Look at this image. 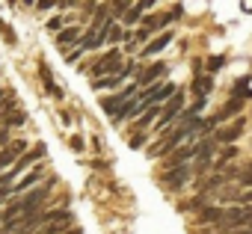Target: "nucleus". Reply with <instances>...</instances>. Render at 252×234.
I'll list each match as a JSON object with an SVG mask.
<instances>
[{
    "instance_id": "obj_1",
    "label": "nucleus",
    "mask_w": 252,
    "mask_h": 234,
    "mask_svg": "<svg viewBox=\"0 0 252 234\" xmlns=\"http://www.w3.org/2000/svg\"><path fill=\"white\" fill-rule=\"evenodd\" d=\"M181 110H184V95H181V92H175V95L169 98V104L160 110V125H158V131H166V125H169V122L181 119Z\"/></svg>"
},
{
    "instance_id": "obj_2",
    "label": "nucleus",
    "mask_w": 252,
    "mask_h": 234,
    "mask_svg": "<svg viewBox=\"0 0 252 234\" xmlns=\"http://www.w3.org/2000/svg\"><path fill=\"white\" fill-rule=\"evenodd\" d=\"M119 68H122V51H110V54H104V57L92 65V74L101 80V77H104V74H110V71H113V74H119Z\"/></svg>"
},
{
    "instance_id": "obj_3",
    "label": "nucleus",
    "mask_w": 252,
    "mask_h": 234,
    "mask_svg": "<svg viewBox=\"0 0 252 234\" xmlns=\"http://www.w3.org/2000/svg\"><path fill=\"white\" fill-rule=\"evenodd\" d=\"M190 175H193V169H190V166H178V169L163 172V175H160V181H163V187H166V190H172V193H175V190H181V187L190 181Z\"/></svg>"
},
{
    "instance_id": "obj_4",
    "label": "nucleus",
    "mask_w": 252,
    "mask_h": 234,
    "mask_svg": "<svg viewBox=\"0 0 252 234\" xmlns=\"http://www.w3.org/2000/svg\"><path fill=\"white\" fill-rule=\"evenodd\" d=\"M27 151V143L24 140H12L6 143L3 148H0V169H6V166H15V160Z\"/></svg>"
},
{
    "instance_id": "obj_5",
    "label": "nucleus",
    "mask_w": 252,
    "mask_h": 234,
    "mask_svg": "<svg viewBox=\"0 0 252 234\" xmlns=\"http://www.w3.org/2000/svg\"><path fill=\"white\" fill-rule=\"evenodd\" d=\"M196 146H199V143H196ZM196 146H190V143H187V146H181V148H175V151H172V154H169V157L163 160V169L169 172V169H178V166H187V160H190V157H196Z\"/></svg>"
},
{
    "instance_id": "obj_6",
    "label": "nucleus",
    "mask_w": 252,
    "mask_h": 234,
    "mask_svg": "<svg viewBox=\"0 0 252 234\" xmlns=\"http://www.w3.org/2000/svg\"><path fill=\"white\" fill-rule=\"evenodd\" d=\"M42 157H45V146L39 143V146H33V148H30V151H27V154H24L21 160H15V166H12V172H9V181H15V175H18V172H24L27 166L39 163Z\"/></svg>"
},
{
    "instance_id": "obj_7",
    "label": "nucleus",
    "mask_w": 252,
    "mask_h": 234,
    "mask_svg": "<svg viewBox=\"0 0 252 234\" xmlns=\"http://www.w3.org/2000/svg\"><path fill=\"white\" fill-rule=\"evenodd\" d=\"M243 125H246V122H243V116H240V119H234L228 128H222V131L214 134V143H225V146H231V143L243 134Z\"/></svg>"
},
{
    "instance_id": "obj_8",
    "label": "nucleus",
    "mask_w": 252,
    "mask_h": 234,
    "mask_svg": "<svg viewBox=\"0 0 252 234\" xmlns=\"http://www.w3.org/2000/svg\"><path fill=\"white\" fill-rule=\"evenodd\" d=\"M163 71H166V62H152V65H146V68L137 74V86H146V89L155 86V80H158Z\"/></svg>"
},
{
    "instance_id": "obj_9",
    "label": "nucleus",
    "mask_w": 252,
    "mask_h": 234,
    "mask_svg": "<svg viewBox=\"0 0 252 234\" xmlns=\"http://www.w3.org/2000/svg\"><path fill=\"white\" fill-rule=\"evenodd\" d=\"M214 140H202L199 146H196V172H202L208 163H211V154H214Z\"/></svg>"
},
{
    "instance_id": "obj_10",
    "label": "nucleus",
    "mask_w": 252,
    "mask_h": 234,
    "mask_svg": "<svg viewBox=\"0 0 252 234\" xmlns=\"http://www.w3.org/2000/svg\"><path fill=\"white\" fill-rule=\"evenodd\" d=\"M199 222H202V225H214V228H217V225L222 222V207H220V205H205V207L199 210Z\"/></svg>"
},
{
    "instance_id": "obj_11",
    "label": "nucleus",
    "mask_w": 252,
    "mask_h": 234,
    "mask_svg": "<svg viewBox=\"0 0 252 234\" xmlns=\"http://www.w3.org/2000/svg\"><path fill=\"white\" fill-rule=\"evenodd\" d=\"M240 110H243V101H237V98H231V101H228V104H225V107H222V110H220L217 116H214V119H211V125L217 128L220 122H225V119H231V116H237Z\"/></svg>"
},
{
    "instance_id": "obj_12",
    "label": "nucleus",
    "mask_w": 252,
    "mask_h": 234,
    "mask_svg": "<svg viewBox=\"0 0 252 234\" xmlns=\"http://www.w3.org/2000/svg\"><path fill=\"white\" fill-rule=\"evenodd\" d=\"M80 39H83V33H80L77 27H68V30H60L57 45H60V48H68V45H80Z\"/></svg>"
},
{
    "instance_id": "obj_13",
    "label": "nucleus",
    "mask_w": 252,
    "mask_h": 234,
    "mask_svg": "<svg viewBox=\"0 0 252 234\" xmlns=\"http://www.w3.org/2000/svg\"><path fill=\"white\" fill-rule=\"evenodd\" d=\"M169 42H172V33H160L158 39H152V42H149V45L143 48V57H152V54H160V51H163V48H166Z\"/></svg>"
},
{
    "instance_id": "obj_14",
    "label": "nucleus",
    "mask_w": 252,
    "mask_h": 234,
    "mask_svg": "<svg viewBox=\"0 0 252 234\" xmlns=\"http://www.w3.org/2000/svg\"><path fill=\"white\" fill-rule=\"evenodd\" d=\"M160 110H163V107H158V104H152V107H146V113H143V116H140V119L134 122V128H137V131H143V128H149V125H152V122L158 119V116H160Z\"/></svg>"
},
{
    "instance_id": "obj_15",
    "label": "nucleus",
    "mask_w": 252,
    "mask_h": 234,
    "mask_svg": "<svg viewBox=\"0 0 252 234\" xmlns=\"http://www.w3.org/2000/svg\"><path fill=\"white\" fill-rule=\"evenodd\" d=\"M39 74H42V80H45V89L54 95V98H63V89L54 83V77H51V71H48V65H39Z\"/></svg>"
},
{
    "instance_id": "obj_16",
    "label": "nucleus",
    "mask_w": 252,
    "mask_h": 234,
    "mask_svg": "<svg viewBox=\"0 0 252 234\" xmlns=\"http://www.w3.org/2000/svg\"><path fill=\"white\" fill-rule=\"evenodd\" d=\"M149 6H152L149 0H146V3H134L128 12H125V18H122V21H125V24H137V21H140V12H146Z\"/></svg>"
},
{
    "instance_id": "obj_17",
    "label": "nucleus",
    "mask_w": 252,
    "mask_h": 234,
    "mask_svg": "<svg viewBox=\"0 0 252 234\" xmlns=\"http://www.w3.org/2000/svg\"><path fill=\"white\" fill-rule=\"evenodd\" d=\"M39 178H42V172H39V169H36V172H30L27 178H21L18 184H12V193H21V190H30V187H33V184H36Z\"/></svg>"
},
{
    "instance_id": "obj_18",
    "label": "nucleus",
    "mask_w": 252,
    "mask_h": 234,
    "mask_svg": "<svg viewBox=\"0 0 252 234\" xmlns=\"http://www.w3.org/2000/svg\"><path fill=\"white\" fill-rule=\"evenodd\" d=\"M193 92H196L199 98H205V95L211 92V77H196V80H193Z\"/></svg>"
},
{
    "instance_id": "obj_19",
    "label": "nucleus",
    "mask_w": 252,
    "mask_h": 234,
    "mask_svg": "<svg viewBox=\"0 0 252 234\" xmlns=\"http://www.w3.org/2000/svg\"><path fill=\"white\" fill-rule=\"evenodd\" d=\"M249 95H252V89H246V80H243V83L237 80V83H234V89H231V98H237V101H246Z\"/></svg>"
},
{
    "instance_id": "obj_20",
    "label": "nucleus",
    "mask_w": 252,
    "mask_h": 234,
    "mask_svg": "<svg viewBox=\"0 0 252 234\" xmlns=\"http://www.w3.org/2000/svg\"><path fill=\"white\" fill-rule=\"evenodd\" d=\"M104 42H122V27L119 24H110L107 33H104Z\"/></svg>"
},
{
    "instance_id": "obj_21",
    "label": "nucleus",
    "mask_w": 252,
    "mask_h": 234,
    "mask_svg": "<svg viewBox=\"0 0 252 234\" xmlns=\"http://www.w3.org/2000/svg\"><path fill=\"white\" fill-rule=\"evenodd\" d=\"M237 187H252V172H237Z\"/></svg>"
},
{
    "instance_id": "obj_22",
    "label": "nucleus",
    "mask_w": 252,
    "mask_h": 234,
    "mask_svg": "<svg viewBox=\"0 0 252 234\" xmlns=\"http://www.w3.org/2000/svg\"><path fill=\"white\" fill-rule=\"evenodd\" d=\"M222 65H225V57H211V59H208V68H211V71H220Z\"/></svg>"
},
{
    "instance_id": "obj_23",
    "label": "nucleus",
    "mask_w": 252,
    "mask_h": 234,
    "mask_svg": "<svg viewBox=\"0 0 252 234\" xmlns=\"http://www.w3.org/2000/svg\"><path fill=\"white\" fill-rule=\"evenodd\" d=\"M234 154H237V148H234V146H228V148L222 151V157H220V163H228V160H231Z\"/></svg>"
},
{
    "instance_id": "obj_24",
    "label": "nucleus",
    "mask_w": 252,
    "mask_h": 234,
    "mask_svg": "<svg viewBox=\"0 0 252 234\" xmlns=\"http://www.w3.org/2000/svg\"><path fill=\"white\" fill-rule=\"evenodd\" d=\"M143 146H146V137H143V134L131 137V148H143Z\"/></svg>"
},
{
    "instance_id": "obj_25",
    "label": "nucleus",
    "mask_w": 252,
    "mask_h": 234,
    "mask_svg": "<svg viewBox=\"0 0 252 234\" xmlns=\"http://www.w3.org/2000/svg\"><path fill=\"white\" fill-rule=\"evenodd\" d=\"M6 140H9V134H6V125H0V146H6Z\"/></svg>"
},
{
    "instance_id": "obj_26",
    "label": "nucleus",
    "mask_w": 252,
    "mask_h": 234,
    "mask_svg": "<svg viewBox=\"0 0 252 234\" xmlns=\"http://www.w3.org/2000/svg\"><path fill=\"white\" fill-rule=\"evenodd\" d=\"M60 27H63L60 18H51V21H48V30H60Z\"/></svg>"
},
{
    "instance_id": "obj_27",
    "label": "nucleus",
    "mask_w": 252,
    "mask_h": 234,
    "mask_svg": "<svg viewBox=\"0 0 252 234\" xmlns=\"http://www.w3.org/2000/svg\"><path fill=\"white\" fill-rule=\"evenodd\" d=\"M71 148H77V151H80V148H83V140H80V137H74V140H71Z\"/></svg>"
},
{
    "instance_id": "obj_28",
    "label": "nucleus",
    "mask_w": 252,
    "mask_h": 234,
    "mask_svg": "<svg viewBox=\"0 0 252 234\" xmlns=\"http://www.w3.org/2000/svg\"><path fill=\"white\" fill-rule=\"evenodd\" d=\"M225 234H252V228H234V231H225Z\"/></svg>"
},
{
    "instance_id": "obj_29",
    "label": "nucleus",
    "mask_w": 252,
    "mask_h": 234,
    "mask_svg": "<svg viewBox=\"0 0 252 234\" xmlns=\"http://www.w3.org/2000/svg\"><path fill=\"white\" fill-rule=\"evenodd\" d=\"M246 228H252V216H249V225H246Z\"/></svg>"
},
{
    "instance_id": "obj_30",
    "label": "nucleus",
    "mask_w": 252,
    "mask_h": 234,
    "mask_svg": "<svg viewBox=\"0 0 252 234\" xmlns=\"http://www.w3.org/2000/svg\"><path fill=\"white\" fill-rule=\"evenodd\" d=\"M249 172H252V163H249Z\"/></svg>"
}]
</instances>
